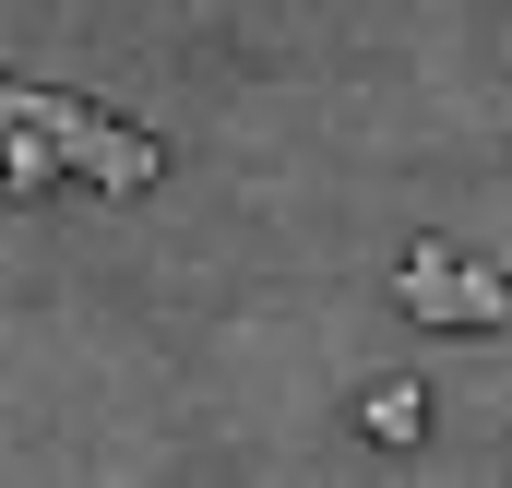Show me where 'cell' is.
<instances>
[{
	"mask_svg": "<svg viewBox=\"0 0 512 488\" xmlns=\"http://www.w3.org/2000/svg\"><path fill=\"white\" fill-rule=\"evenodd\" d=\"M12 131H24V84H0V179H12Z\"/></svg>",
	"mask_w": 512,
	"mask_h": 488,
	"instance_id": "cell-3",
	"label": "cell"
},
{
	"mask_svg": "<svg viewBox=\"0 0 512 488\" xmlns=\"http://www.w3.org/2000/svg\"><path fill=\"white\" fill-rule=\"evenodd\" d=\"M405 310L417 322H465V334H501L512 322V274H489V262H453V250L429 239V250H405Z\"/></svg>",
	"mask_w": 512,
	"mask_h": 488,
	"instance_id": "cell-1",
	"label": "cell"
},
{
	"mask_svg": "<svg viewBox=\"0 0 512 488\" xmlns=\"http://www.w3.org/2000/svg\"><path fill=\"white\" fill-rule=\"evenodd\" d=\"M358 429H370V441H382V453H405V441H417V429H429V393H417V381H382V393H370V405H358Z\"/></svg>",
	"mask_w": 512,
	"mask_h": 488,
	"instance_id": "cell-2",
	"label": "cell"
}]
</instances>
